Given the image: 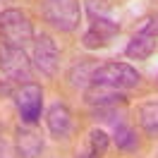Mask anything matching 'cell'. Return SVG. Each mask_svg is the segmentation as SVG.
I'll list each match as a JSON object with an SVG mask.
<instances>
[{"label":"cell","instance_id":"6da1fadb","mask_svg":"<svg viewBox=\"0 0 158 158\" xmlns=\"http://www.w3.org/2000/svg\"><path fill=\"white\" fill-rule=\"evenodd\" d=\"M139 72L127 62H106L101 67L94 69L91 74V84H101V86H113V89H134L139 86Z\"/></svg>","mask_w":158,"mask_h":158},{"label":"cell","instance_id":"7a4b0ae2","mask_svg":"<svg viewBox=\"0 0 158 158\" xmlns=\"http://www.w3.org/2000/svg\"><path fill=\"white\" fill-rule=\"evenodd\" d=\"M0 34H2L5 43L12 48H24L34 39L31 22L22 10H5L0 15Z\"/></svg>","mask_w":158,"mask_h":158},{"label":"cell","instance_id":"3957f363","mask_svg":"<svg viewBox=\"0 0 158 158\" xmlns=\"http://www.w3.org/2000/svg\"><path fill=\"white\" fill-rule=\"evenodd\" d=\"M43 15L50 27L60 31H74L81 19V7L79 0H46Z\"/></svg>","mask_w":158,"mask_h":158},{"label":"cell","instance_id":"277c9868","mask_svg":"<svg viewBox=\"0 0 158 158\" xmlns=\"http://www.w3.org/2000/svg\"><path fill=\"white\" fill-rule=\"evenodd\" d=\"M41 108H43V91L39 84L27 81L19 91H17V110H19V120L24 125H36L41 120Z\"/></svg>","mask_w":158,"mask_h":158},{"label":"cell","instance_id":"5b68a950","mask_svg":"<svg viewBox=\"0 0 158 158\" xmlns=\"http://www.w3.org/2000/svg\"><path fill=\"white\" fill-rule=\"evenodd\" d=\"M0 67L15 81H27L31 79V62L27 58L24 48H12V46H5L0 50Z\"/></svg>","mask_w":158,"mask_h":158},{"label":"cell","instance_id":"8992f818","mask_svg":"<svg viewBox=\"0 0 158 158\" xmlns=\"http://www.w3.org/2000/svg\"><path fill=\"white\" fill-rule=\"evenodd\" d=\"M34 65L39 69L41 74H46V77H53L55 74V69H58V60H60V53H58V46H55V41L46 36V34H41L39 39L34 41Z\"/></svg>","mask_w":158,"mask_h":158},{"label":"cell","instance_id":"52a82bcc","mask_svg":"<svg viewBox=\"0 0 158 158\" xmlns=\"http://www.w3.org/2000/svg\"><path fill=\"white\" fill-rule=\"evenodd\" d=\"M46 125H48L50 134L55 139H67L72 134V127H74V122H72V113L67 110V106H62V103H53L46 113Z\"/></svg>","mask_w":158,"mask_h":158},{"label":"cell","instance_id":"ba28073f","mask_svg":"<svg viewBox=\"0 0 158 158\" xmlns=\"http://www.w3.org/2000/svg\"><path fill=\"white\" fill-rule=\"evenodd\" d=\"M84 96H86V103L96 106V108H113V106H118L120 101H125V94L120 89L101 86V84H91Z\"/></svg>","mask_w":158,"mask_h":158},{"label":"cell","instance_id":"9c48e42d","mask_svg":"<svg viewBox=\"0 0 158 158\" xmlns=\"http://www.w3.org/2000/svg\"><path fill=\"white\" fill-rule=\"evenodd\" d=\"M153 50H156V36L144 34V31H137V34L129 39L125 53H127V58H132V60H146Z\"/></svg>","mask_w":158,"mask_h":158},{"label":"cell","instance_id":"30bf717a","mask_svg":"<svg viewBox=\"0 0 158 158\" xmlns=\"http://www.w3.org/2000/svg\"><path fill=\"white\" fill-rule=\"evenodd\" d=\"M17 151H19L22 158H36L43 151V139L36 132H29V129L19 127L17 129Z\"/></svg>","mask_w":158,"mask_h":158},{"label":"cell","instance_id":"8fae6325","mask_svg":"<svg viewBox=\"0 0 158 158\" xmlns=\"http://www.w3.org/2000/svg\"><path fill=\"white\" fill-rule=\"evenodd\" d=\"M139 125L151 137L158 134V101H148L144 106H139Z\"/></svg>","mask_w":158,"mask_h":158},{"label":"cell","instance_id":"7c38bea8","mask_svg":"<svg viewBox=\"0 0 158 158\" xmlns=\"http://www.w3.org/2000/svg\"><path fill=\"white\" fill-rule=\"evenodd\" d=\"M113 141H115V146L122 148V151H137V148H139L137 134H134V129L127 127V125H118V127H115V132H113Z\"/></svg>","mask_w":158,"mask_h":158},{"label":"cell","instance_id":"4fadbf2b","mask_svg":"<svg viewBox=\"0 0 158 158\" xmlns=\"http://www.w3.org/2000/svg\"><path fill=\"white\" fill-rule=\"evenodd\" d=\"M94 65H89V62H81V65H74L72 67V72H69V79H72V84L74 86H86L91 81V74H94Z\"/></svg>","mask_w":158,"mask_h":158},{"label":"cell","instance_id":"5bb4252c","mask_svg":"<svg viewBox=\"0 0 158 158\" xmlns=\"http://www.w3.org/2000/svg\"><path fill=\"white\" fill-rule=\"evenodd\" d=\"M108 134L103 129H91L89 132V144H91V156H103L108 151Z\"/></svg>","mask_w":158,"mask_h":158},{"label":"cell","instance_id":"9a60e30c","mask_svg":"<svg viewBox=\"0 0 158 158\" xmlns=\"http://www.w3.org/2000/svg\"><path fill=\"white\" fill-rule=\"evenodd\" d=\"M84 48H89V50H96V48H103V46H108L110 41L108 39H103L98 31H94V29H89L86 34H84Z\"/></svg>","mask_w":158,"mask_h":158},{"label":"cell","instance_id":"2e32d148","mask_svg":"<svg viewBox=\"0 0 158 158\" xmlns=\"http://www.w3.org/2000/svg\"><path fill=\"white\" fill-rule=\"evenodd\" d=\"M139 31H144V34H151V36H156V39H158V15H156V17H146Z\"/></svg>","mask_w":158,"mask_h":158},{"label":"cell","instance_id":"e0dca14e","mask_svg":"<svg viewBox=\"0 0 158 158\" xmlns=\"http://www.w3.org/2000/svg\"><path fill=\"white\" fill-rule=\"evenodd\" d=\"M81 158H96V156H81Z\"/></svg>","mask_w":158,"mask_h":158}]
</instances>
